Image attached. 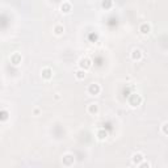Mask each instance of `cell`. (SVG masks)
I'll return each instance as SVG.
<instances>
[{
  "instance_id": "obj_1",
  "label": "cell",
  "mask_w": 168,
  "mask_h": 168,
  "mask_svg": "<svg viewBox=\"0 0 168 168\" xmlns=\"http://www.w3.org/2000/svg\"><path fill=\"white\" fill-rule=\"evenodd\" d=\"M127 102H129V105L131 108H137V106H139L141 104H142V96L139 95V93H131V95L127 97Z\"/></svg>"
},
{
  "instance_id": "obj_2",
  "label": "cell",
  "mask_w": 168,
  "mask_h": 168,
  "mask_svg": "<svg viewBox=\"0 0 168 168\" xmlns=\"http://www.w3.org/2000/svg\"><path fill=\"white\" fill-rule=\"evenodd\" d=\"M62 163L65 167H71V166H74V163H75V156H74V154L67 152V154L62 156Z\"/></svg>"
},
{
  "instance_id": "obj_3",
  "label": "cell",
  "mask_w": 168,
  "mask_h": 168,
  "mask_svg": "<svg viewBox=\"0 0 168 168\" xmlns=\"http://www.w3.org/2000/svg\"><path fill=\"white\" fill-rule=\"evenodd\" d=\"M87 91L91 96H97V95H100V92H101V87H100V84H97V83H91L90 86H88Z\"/></svg>"
},
{
  "instance_id": "obj_4",
  "label": "cell",
  "mask_w": 168,
  "mask_h": 168,
  "mask_svg": "<svg viewBox=\"0 0 168 168\" xmlns=\"http://www.w3.org/2000/svg\"><path fill=\"white\" fill-rule=\"evenodd\" d=\"M92 67V61L90 58H87V57H84L82 58L80 61H79V68H82V70H90V68Z\"/></svg>"
},
{
  "instance_id": "obj_5",
  "label": "cell",
  "mask_w": 168,
  "mask_h": 168,
  "mask_svg": "<svg viewBox=\"0 0 168 168\" xmlns=\"http://www.w3.org/2000/svg\"><path fill=\"white\" fill-rule=\"evenodd\" d=\"M143 160H145V156H143L142 152H135V154H133V156H131V162H133V164H135L137 167L139 166Z\"/></svg>"
},
{
  "instance_id": "obj_6",
  "label": "cell",
  "mask_w": 168,
  "mask_h": 168,
  "mask_svg": "<svg viewBox=\"0 0 168 168\" xmlns=\"http://www.w3.org/2000/svg\"><path fill=\"white\" fill-rule=\"evenodd\" d=\"M9 59H11V63L13 66H18L20 63L22 62V57H21V54L20 53H13Z\"/></svg>"
},
{
  "instance_id": "obj_7",
  "label": "cell",
  "mask_w": 168,
  "mask_h": 168,
  "mask_svg": "<svg viewBox=\"0 0 168 168\" xmlns=\"http://www.w3.org/2000/svg\"><path fill=\"white\" fill-rule=\"evenodd\" d=\"M41 75H42V79H45V80H50L53 78V70L50 67H43L42 71H41Z\"/></svg>"
},
{
  "instance_id": "obj_8",
  "label": "cell",
  "mask_w": 168,
  "mask_h": 168,
  "mask_svg": "<svg viewBox=\"0 0 168 168\" xmlns=\"http://www.w3.org/2000/svg\"><path fill=\"white\" fill-rule=\"evenodd\" d=\"M139 32H141V34H143V36H147V34H150V32H151V25L150 24H147V22L141 24Z\"/></svg>"
},
{
  "instance_id": "obj_9",
  "label": "cell",
  "mask_w": 168,
  "mask_h": 168,
  "mask_svg": "<svg viewBox=\"0 0 168 168\" xmlns=\"http://www.w3.org/2000/svg\"><path fill=\"white\" fill-rule=\"evenodd\" d=\"M98 105L97 104H90V105H88V108H87V112L90 113V114H92V116H96L97 113H98Z\"/></svg>"
},
{
  "instance_id": "obj_10",
  "label": "cell",
  "mask_w": 168,
  "mask_h": 168,
  "mask_svg": "<svg viewBox=\"0 0 168 168\" xmlns=\"http://www.w3.org/2000/svg\"><path fill=\"white\" fill-rule=\"evenodd\" d=\"M142 57H143V54H142V51L139 50V49H134V50L131 51V59L133 61H141L142 59Z\"/></svg>"
},
{
  "instance_id": "obj_11",
  "label": "cell",
  "mask_w": 168,
  "mask_h": 168,
  "mask_svg": "<svg viewBox=\"0 0 168 168\" xmlns=\"http://www.w3.org/2000/svg\"><path fill=\"white\" fill-rule=\"evenodd\" d=\"M96 137H97V139H98V141H105V139H106V137H108V131H106L105 129H100V130H97Z\"/></svg>"
},
{
  "instance_id": "obj_12",
  "label": "cell",
  "mask_w": 168,
  "mask_h": 168,
  "mask_svg": "<svg viewBox=\"0 0 168 168\" xmlns=\"http://www.w3.org/2000/svg\"><path fill=\"white\" fill-rule=\"evenodd\" d=\"M71 9H72L71 3H68V2L62 3V6H61V11H62V13H70Z\"/></svg>"
},
{
  "instance_id": "obj_13",
  "label": "cell",
  "mask_w": 168,
  "mask_h": 168,
  "mask_svg": "<svg viewBox=\"0 0 168 168\" xmlns=\"http://www.w3.org/2000/svg\"><path fill=\"white\" fill-rule=\"evenodd\" d=\"M53 32H54V34H55V36H62L63 32H65V28H63V25H61V24H58V25L54 26Z\"/></svg>"
},
{
  "instance_id": "obj_14",
  "label": "cell",
  "mask_w": 168,
  "mask_h": 168,
  "mask_svg": "<svg viewBox=\"0 0 168 168\" xmlns=\"http://www.w3.org/2000/svg\"><path fill=\"white\" fill-rule=\"evenodd\" d=\"M101 7H102V9H105V11H108V9H112V7H113V0H102Z\"/></svg>"
},
{
  "instance_id": "obj_15",
  "label": "cell",
  "mask_w": 168,
  "mask_h": 168,
  "mask_svg": "<svg viewBox=\"0 0 168 168\" xmlns=\"http://www.w3.org/2000/svg\"><path fill=\"white\" fill-rule=\"evenodd\" d=\"M75 76H76L78 80H83V79L86 78V70L79 68V70H76V72H75Z\"/></svg>"
},
{
  "instance_id": "obj_16",
  "label": "cell",
  "mask_w": 168,
  "mask_h": 168,
  "mask_svg": "<svg viewBox=\"0 0 168 168\" xmlns=\"http://www.w3.org/2000/svg\"><path fill=\"white\" fill-rule=\"evenodd\" d=\"M8 117H9V113L7 109H2V112H0V121L2 122H6L8 120Z\"/></svg>"
},
{
  "instance_id": "obj_17",
  "label": "cell",
  "mask_w": 168,
  "mask_h": 168,
  "mask_svg": "<svg viewBox=\"0 0 168 168\" xmlns=\"http://www.w3.org/2000/svg\"><path fill=\"white\" fill-rule=\"evenodd\" d=\"M162 131H163V134H164V135H168V121L163 122V125H162Z\"/></svg>"
},
{
  "instance_id": "obj_18",
  "label": "cell",
  "mask_w": 168,
  "mask_h": 168,
  "mask_svg": "<svg viewBox=\"0 0 168 168\" xmlns=\"http://www.w3.org/2000/svg\"><path fill=\"white\" fill-rule=\"evenodd\" d=\"M138 167H139V168H150V167H151V164H150L149 162H142V163H141V164L138 166Z\"/></svg>"
},
{
  "instance_id": "obj_19",
  "label": "cell",
  "mask_w": 168,
  "mask_h": 168,
  "mask_svg": "<svg viewBox=\"0 0 168 168\" xmlns=\"http://www.w3.org/2000/svg\"><path fill=\"white\" fill-rule=\"evenodd\" d=\"M33 113H34V114H36V116H37V114H39V109H38V108H36V109L33 110Z\"/></svg>"
}]
</instances>
